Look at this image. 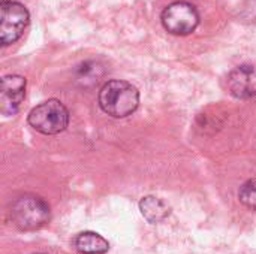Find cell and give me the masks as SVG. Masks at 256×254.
Masks as SVG:
<instances>
[{"label": "cell", "mask_w": 256, "mask_h": 254, "mask_svg": "<svg viewBox=\"0 0 256 254\" xmlns=\"http://www.w3.org/2000/svg\"><path fill=\"white\" fill-rule=\"evenodd\" d=\"M98 100L105 114L112 118H124L136 111L140 105V91L128 81L111 79L102 85Z\"/></svg>", "instance_id": "obj_1"}, {"label": "cell", "mask_w": 256, "mask_h": 254, "mask_svg": "<svg viewBox=\"0 0 256 254\" xmlns=\"http://www.w3.org/2000/svg\"><path fill=\"white\" fill-rule=\"evenodd\" d=\"M51 217L50 205L36 195H24L10 205V219L21 231H38Z\"/></svg>", "instance_id": "obj_2"}, {"label": "cell", "mask_w": 256, "mask_h": 254, "mask_svg": "<svg viewBox=\"0 0 256 254\" xmlns=\"http://www.w3.org/2000/svg\"><path fill=\"white\" fill-rule=\"evenodd\" d=\"M28 124L42 135H57L69 124V111L57 99H50L34 106L28 117Z\"/></svg>", "instance_id": "obj_3"}, {"label": "cell", "mask_w": 256, "mask_h": 254, "mask_svg": "<svg viewBox=\"0 0 256 254\" xmlns=\"http://www.w3.org/2000/svg\"><path fill=\"white\" fill-rule=\"evenodd\" d=\"M164 28L176 36H186L195 31L200 24V13L196 7L184 0L168 4L160 15Z\"/></svg>", "instance_id": "obj_4"}, {"label": "cell", "mask_w": 256, "mask_h": 254, "mask_svg": "<svg viewBox=\"0 0 256 254\" xmlns=\"http://www.w3.org/2000/svg\"><path fill=\"white\" fill-rule=\"evenodd\" d=\"M30 19L24 4L14 0H2L0 3V42L3 46L15 43L24 33Z\"/></svg>", "instance_id": "obj_5"}, {"label": "cell", "mask_w": 256, "mask_h": 254, "mask_svg": "<svg viewBox=\"0 0 256 254\" xmlns=\"http://www.w3.org/2000/svg\"><path fill=\"white\" fill-rule=\"evenodd\" d=\"M26 96V78L21 75H6L2 79L0 109L3 115H15Z\"/></svg>", "instance_id": "obj_6"}, {"label": "cell", "mask_w": 256, "mask_h": 254, "mask_svg": "<svg viewBox=\"0 0 256 254\" xmlns=\"http://www.w3.org/2000/svg\"><path fill=\"white\" fill-rule=\"evenodd\" d=\"M226 88L236 99H252L256 96V67L242 64L232 69L226 78Z\"/></svg>", "instance_id": "obj_7"}, {"label": "cell", "mask_w": 256, "mask_h": 254, "mask_svg": "<svg viewBox=\"0 0 256 254\" xmlns=\"http://www.w3.org/2000/svg\"><path fill=\"white\" fill-rule=\"evenodd\" d=\"M74 247L81 254H105L110 250V243L96 232H81L74 238Z\"/></svg>", "instance_id": "obj_8"}, {"label": "cell", "mask_w": 256, "mask_h": 254, "mask_svg": "<svg viewBox=\"0 0 256 254\" xmlns=\"http://www.w3.org/2000/svg\"><path fill=\"white\" fill-rule=\"evenodd\" d=\"M140 210L141 214L148 220L150 223H159L165 220L170 216V207L162 201L154 196H146L140 201Z\"/></svg>", "instance_id": "obj_9"}, {"label": "cell", "mask_w": 256, "mask_h": 254, "mask_svg": "<svg viewBox=\"0 0 256 254\" xmlns=\"http://www.w3.org/2000/svg\"><path fill=\"white\" fill-rule=\"evenodd\" d=\"M238 199L244 207H248L252 211H256V178L246 181L240 187Z\"/></svg>", "instance_id": "obj_10"}, {"label": "cell", "mask_w": 256, "mask_h": 254, "mask_svg": "<svg viewBox=\"0 0 256 254\" xmlns=\"http://www.w3.org/2000/svg\"><path fill=\"white\" fill-rule=\"evenodd\" d=\"M33 254H45V253H33Z\"/></svg>", "instance_id": "obj_11"}]
</instances>
